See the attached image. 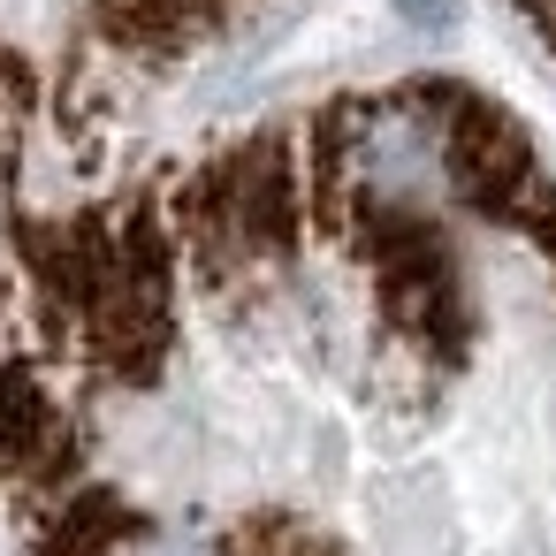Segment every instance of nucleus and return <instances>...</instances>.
I'll use <instances>...</instances> for the list:
<instances>
[{
	"label": "nucleus",
	"instance_id": "obj_1",
	"mask_svg": "<svg viewBox=\"0 0 556 556\" xmlns=\"http://www.w3.org/2000/svg\"><path fill=\"white\" fill-rule=\"evenodd\" d=\"M16 556H556V168L465 77L153 161L31 275Z\"/></svg>",
	"mask_w": 556,
	"mask_h": 556
},
{
	"label": "nucleus",
	"instance_id": "obj_2",
	"mask_svg": "<svg viewBox=\"0 0 556 556\" xmlns=\"http://www.w3.org/2000/svg\"><path fill=\"white\" fill-rule=\"evenodd\" d=\"M282 0H0V366L54 237L100 206L130 130Z\"/></svg>",
	"mask_w": 556,
	"mask_h": 556
},
{
	"label": "nucleus",
	"instance_id": "obj_3",
	"mask_svg": "<svg viewBox=\"0 0 556 556\" xmlns=\"http://www.w3.org/2000/svg\"><path fill=\"white\" fill-rule=\"evenodd\" d=\"M503 9H510V16L526 24V39L556 62V0H503Z\"/></svg>",
	"mask_w": 556,
	"mask_h": 556
}]
</instances>
